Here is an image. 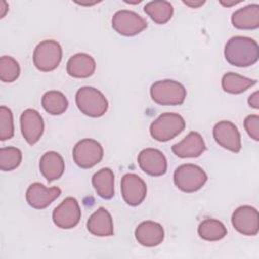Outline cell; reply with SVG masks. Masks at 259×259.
I'll use <instances>...</instances> for the list:
<instances>
[{"label": "cell", "instance_id": "cell-22", "mask_svg": "<svg viewBox=\"0 0 259 259\" xmlns=\"http://www.w3.org/2000/svg\"><path fill=\"white\" fill-rule=\"evenodd\" d=\"M92 185L96 193L104 199L114 195V174L109 168H102L92 176Z\"/></svg>", "mask_w": 259, "mask_h": 259}, {"label": "cell", "instance_id": "cell-24", "mask_svg": "<svg viewBox=\"0 0 259 259\" xmlns=\"http://www.w3.org/2000/svg\"><path fill=\"white\" fill-rule=\"evenodd\" d=\"M256 80L243 77L239 74L229 72L222 78V87L225 92L231 94H240L246 91L248 88L256 84Z\"/></svg>", "mask_w": 259, "mask_h": 259}, {"label": "cell", "instance_id": "cell-14", "mask_svg": "<svg viewBox=\"0 0 259 259\" xmlns=\"http://www.w3.org/2000/svg\"><path fill=\"white\" fill-rule=\"evenodd\" d=\"M140 168L151 176H161L167 171V160L165 155L158 149L147 148L138 156Z\"/></svg>", "mask_w": 259, "mask_h": 259}, {"label": "cell", "instance_id": "cell-23", "mask_svg": "<svg viewBox=\"0 0 259 259\" xmlns=\"http://www.w3.org/2000/svg\"><path fill=\"white\" fill-rule=\"evenodd\" d=\"M144 11L151 17L154 22L158 24H164L168 22L173 16L174 12L172 4L164 0L148 2L144 7Z\"/></svg>", "mask_w": 259, "mask_h": 259}, {"label": "cell", "instance_id": "cell-19", "mask_svg": "<svg viewBox=\"0 0 259 259\" xmlns=\"http://www.w3.org/2000/svg\"><path fill=\"white\" fill-rule=\"evenodd\" d=\"M39 170L49 182L59 179L65 170L63 157L54 151L45 153L39 160Z\"/></svg>", "mask_w": 259, "mask_h": 259}, {"label": "cell", "instance_id": "cell-27", "mask_svg": "<svg viewBox=\"0 0 259 259\" xmlns=\"http://www.w3.org/2000/svg\"><path fill=\"white\" fill-rule=\"evenodd\" d=\"M22 160L21 151L16 147H3L0 149V169L11 171L16 169Z\"/></svg>", "mask_w": 259, "mask_h": 259}, {"label": "cell", "instance_id": "cell-32", "mask_svg": "<svg viewBox=\"0 0 259 259\" xmlns=\"http://www.w3.org/2000/svg\"><path fill=\"white\" fill-rule=\"evenodd\" d=\"M183 3L185 5L191 7V8H197V7L201 6V5H203L204 1H201V0H196V1L195 0H184Z\"/></svg>", "mask_w": 259, "mask_h": 259}, {"label": "cell", "instance_id": "cell-16", "mask_svg": "<svg viewBox=\"0 0 259 259\" xmlns=\"http://www.w3.org/2000/svg\"><path fill=\"white\" fill-rule=\"evenodd\" d=\"M204 151V140L197 132H190L181 142L172 146V152L179 158H196Z\"/></svg>", "mask_w": 259, "mask_h": 259}, {"label": "cell", "instance_id": "cell-13", "mask_svg": "<svg viewBox=\"0 0 259 259\" xmlns=\"http://www.w3.org/2000/svg\"><path fill=\"white\" fill-rule=\"evenodd\" d=\"M21 134L29 145H34L44 133V119L35 109H25L20 115Z\"/></svg>", "mask_w": 259, "mask_h": 259}, {"label": "cell", "instance_id": "cell-17", "mask_svg": "<svg viewBox=\"0 0 259 259\" xmlns=\"http://www.w3.org/2000/svg\"><path fill=\"white\" fill-rule=\"evenodd\" d=\"M135 236L142 246L155 247L164 240V229L162 225L153 221H145L141 223L135 230Z\"/></svg>", "mask_w": 259, "mask_h": 259}, {"label": "cell", "instance_id": "cell-4", "mask_svg": "<svg viewBox=\"0 0 259 259\" xmlns=\"http://www.w3.org/2000/svg\"><path fill=\"white\" fill-rule=\"evenodd\" d=\"M185 128L184 118L174 112H165L150 125L151 136L159 142H167L178 136Z\"/></svg>", "mask_w": 259, "mask_h": 259}, {"label": "cell", "instance_id": "cell-1", "mask_svg": "<svg viewBox=\"0 0 259 259\" xmlns=\"http://www.w3.org/2000/svg\"><path fill=\"white\" fill-rule=\"evenodd\" d=\"M224 55L227 62L233 66L249 67L258 61L259 47L253 38L237 35L227 41Z\"/></svg>", "mask_w": 259, "mask_h": 259}, {"label": "cell", "instance_id": "cell-21", "mask_svg": "<svg viewBox=\"0 0 259 259\" xmlns=\"http://www.w3.org/2000/svg\"><path fill=\"white\" fill-rule=\"evenodd\" d=\"M232 23L238 29H256L259 26V5L249 4L232 14Z\"/></svg>", "mask_w": 259, "mask_h": 259}, {"label": "cell", "instance_id": "cell-28", "mask_svg": "<svg viewBox=\"0 0 259 259\" xmlns=\"http://www.w3.org/2000/svg\"><path fill=\"white\" fill-rule=\"evenodd\" d=\"M20 74V67L18 62L10 57L3 56L0 59V79L3 82L11 83L15 81Z\"/></svg>", "mask_w": 259, "mask_h": 259}, {"label": "cell", "instance_id": "cell-8", "mask_svg": "<svg viewBox=\"0 0 259 259\" xmlns=\"http://www.w3.org/2000/svg\"><path fill=\"white\" fill-rule=\"evenodd\" d=\"M111 23L113 29L124 36L139 34L148 26L147 21L141 15L126 9L116 11L112 16Z\"/></svg>", "mask_w": 259, "mask_h": 259}, {"label": "cell", "instance_id": "cell-18", "mask_svg": "<svg viewBox=\"0 0 259 259\" xmlns=\"http://www.w3.org/2000/svg\"><path fill=\"white\" fill-rule=\"evenodd\" d=\"M87 230L98 237L112 236L113 222L109 211L104 207L97 208L87 221Z\"/></svg>", "mask_w": 259, "mask_h": 259}, {"label": "cell", "instance_id": "cell-7", "mask_svg": "<svg viewBox=\"0 0 259 259\" xmlns=\"http://www.w3.org/2000/svg\"><path fill=\"white\" fill-rule=\"evenodd\" d=\"M103 158V148L93 139L79 141L73 149V159L82 169H89L98 164Z\"/></svg>", "mask_w": 259, "mask_h": 259}, {"label": "cell", "instance_id": "cell-10", "mask_svg": "<svg viewBox=\"0 0 259 259\" xmlns=\"http://www.w3.org/2000/svg\"><path fill=\"white\" fill-rule=\"evenodd\" d=\"M232 225L243 235H257L259 231V215L257 209L250 205H242L238 207L233 212Z\"/></svg>", "mask_w": 259, "mask_h": 259}, {"label": "cell", "instance_id": "cell-25", "mask_svg": "<svg viewBox=\"0 0 259 259\" xmlns=\"http://www.w3.org/2000/svg\"><path fill=\"white\" fill-rule=\"evenodd\" d=\"M41 105L48 113L52 115H59L67 110L69 103L68 99L62 92L51 90L42 95Z\"/></svg>", "mask_w": 259, "mask_h": 259}, {"label": "cell", "instance_id": "cell-3", "mask_svg": "<svg viewBox=\"0 0 259 259\" xmlns=\"http://www.w3.org/2000/svg\"><path fill=\"white\" fill-rule=\"evenodd\" d=\"M152 99L160 105H180L186 97L185 87L174 80H159L150 88Z\"/></svg>", "mask_w": 259, "mask_h": 259}, {"label": "cell", "instance_id": "cell-30", "mask_svg": "<svg viewBox=\"0 0 259 259\" xmlns=\"http://www.w3.org/2000/svg\"><path fill=\"white\" fill-rule=\"evenodd\" d=\"M244 126L253 140H259V116L257 114L248 115L244 120Z\"/></svg>", "mask_w": 259, "mask_h": 259}, {"label": "cell", "instance_id": "cell-20", "mask_svg": "<svg viewBox=\"0 0 259 259\" xmlns=\"http://www.w3.org/2000/svg\"><path fill=\"white\" fill-rule=\"evenodd\" d=\"M96 68L94 59L85 53L72 56L67 63V73L74 78H88Z\"/></svg>", "mask_w": 259, "mask_h": 259}, {"label": "cell", "instance_id": "cell-15", "mask_svg": "<svg viewBox=\"0 0 259 259\" xmlns=\"http://www.w3.org/2000/svg\"><path fill=\"white\" fill-rule=\"evenodd\" d=\"M61 194L59 187H46L39 182L30 184L26 190V201L27 203L35 208L42 209L48 207L55 199Z\"/></svg>", "mask_w": 259, "mask_h": 259}, {"label": "cell", "instance_id": "cell-26", "mask_svg": "<svg viewBox=\"0 0 259 259\" xmlns=\"http://www.w3.org/2000/svg\"><path fill=\"white\" fill-rule=\"evenodd\" d=\"M197 233L205 241H219L227 235V228L219 220L205 219L199 224Z\"/></svg>", "mask_w": 259, "mask_h": 259}, {"label": "cell", "instance_id": "cell-12", "mask_svg": "<svg viewBox=\"0 0 259 259\" xmlns=\"http://www.w3.org/2000/svg\"><path fill=\"white\" fill-rule=\"evenodd\" d=\"M120 188L123 200L132 206L141 204L147 195L145 181L134 173H127L121 178Z\"/></svg>", "mask_w": 259, "mask_h": 259}, {"label": "cell", "instance_id": "cell-11", "mask_svg": "<svg viewBox=\"0 0 259 259\" xmlns=\"http://www.w3.org/2000/svg\"><path fill=\"white\" fill-rule=\"evenodd\" d=\"M215 142L223 148L238 153L242 148L241 135L238 127L231 121H219L212 131Z\"/></svg>", "mask_w": 259, "mask_h": 259}, {"label": "cell", "instance_id": "cell-2", "mask_svg": "<svg viewBox=\"0 0 259 259\" xmlns=\"http://www.w3.org/2000/svg\"><path fill=\"white\" fill-rule=\"evenodd\" d=\"M76 104L78 109L87 116L100 117L108 108L106 97L98 89L84 86L76 92Z\"/></svg>", "mask_w": 259, "mask_h": 259}, {"label": "cell", "instance_id": "cell-6", "mask_svg": "<svg viewBox=\"0 0 259 259\" xmlns=\"http://www.w3.org/2000/svg\"><path fill=\"white\" fill-rule=\"evenodd\" d=\"M62 48L53 39H46L39 42L33 52V64L41 72L55 70L62 60Z\"/></svg>", "mask_w": 259, "mask_h": 259}, {"label": "cell", "instance_id": "cell-9", "mask_svg": "<svg viewBox=\"0 0 259 259\" xmlns=\"http://www.w3.org/2000/svg\"><path fill=\"white\" fill-rule=\"evenodd\" d=\"M81 219V208L76 198H65L53 211V222L61 229H71L78 225Z\"/></svg>", "mask_w": 259, "mask_h": 259}, {"label": "cell", "instance_id": "cell-31", "mask_svg": "<svg viewBox=\"0 0 259 259\" xmlns=\"http://www.w3.org/2000/svg\"><path fill=\"white\" fill-rule=\"evenodd\" d=\"M248 103L251 107L258 109L259 108V93L258 91H255L253 94H251L248 98Z\"/></svg>", "mask_w": 259, "mask_h": 259}, {"label": "cell", "instance_id": "cell-29", "mask_svg": "<svg viewBox=\"0 0 259 259\" xmlns=\"http://www.w3.org/2000/svg\"><path fill=\"white\" fill-rule=\"evenodd\" d=\"M14 135V124L12 111L6 107H0V140H9Z\"/></svg>", "mask_w": 259, "mask_h": 259}, {"label": "cell", "instance_id": "cell-5", "mask_svg": "<svg viewBox=\"0 0 259 259\" xmlns=\"http://www.w3.org/2000/svg\"><path fill=\"white\" fill-rule=\"evenodd\" d=\"M173 179L177 188L190 193L199 190L205 184L207 175L197 165L183 164L175 169Z\"/></svg>", "mask_w": 259, "mask_h": 259}]
</instances>
